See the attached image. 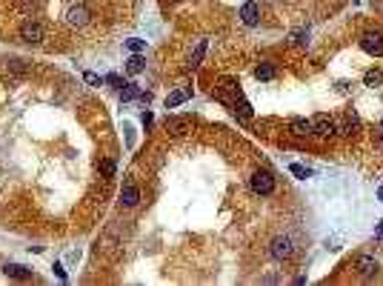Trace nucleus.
Returning <instances> with one entry per match:
<instances>
[{"mask_svg":"<svg viewBox=\"0 0 383 286\" xmlns=\"http://www.w3.org/2000/svg\"><path fill=\"white\" fill-rule=\"evenodd\" d=\"M223 92L229 95V103L234 106V112L240 115L243 120H252L255 118V112H252V106L246 103V98H243V92H240V86L234 83V80H223Z\"/></svg>","mask_w":383,"mask_h":286,"instance_id":"nucleus-1","label":"nucleus"},{"mask_svg":"<svg viewBox=\"0 0 383 286\" xmlns=\"http://www.w3.org/2000/svg\"><path fill=\"white\" fill-rule=\"evenodd\" d=\"M249 186H252L255 195H272V192H275V175L266 172V169H257L249 178Z\"/></svg>","mask_w":383,"mask_h":286,"instance_id":"nucleus-2","label":"nucleus"},{"mask_svg":"<svg viewBox=\"0 0 383 286\" xmlns=\"http://www.w3.org/2000/svg\"><path fill=\"white\" fill-rule=\"evenodd\" d=\"M269 252H272V258L275 260H289L292 255H295V246H292V237L286 235H278L275 240H272V246H269Z\"/></svg>","mask_w":383,"mask_h":286,"instance_id":"nucleus-3","label":"nucleus"},{"mask_svg":"<svg viewBox=\"0 0 383 286\" xmlns=\"http://www.w3.org/2000/svg\"><path fill=\"white\" fill-rule=\"evenodd\" d=\"M337 132V123L329 115H315L312 118V135L315 137H332Z\"/></svg>","mask_w":383,"mask_h":286,"instance_id":"nucleus-4","label":"nucleus"},{"mask_svg":"<svg viewBox=\"0 0 383 286\" xmlns=\"http://www.w3.org/2000/svg\"><path fill=\"white\" fill-rule=\"evenodd\" d=\"M360 49L366 52V54H375V57H381V54H383V34H381V32H366V34H360Z\"/></svg>","mask_w":383,"mask_h":286,"instance_id":"nucleus-5","label":"nucleus"},{"mask_svg":"<svg viewBox=\"0 0 383 286\" xmlns=\"http://www.w3.org/2000/svg\"><path fill=\"white\" fill-rule=\"evenodd\" d=\"M140 203V186L134 183V181H126L123 189H120V206H126V209H134Z\"/></svg>","mask_w":383,"mask_h":286,"instance_id":"nucleus-6","label":"nucleus"},{"mask_svg":"<svg viewBox=\"0 0 383 286\" xmlns=\"http://www.w3.org/2000/svg\"><path fill=\"white\" fill-rule=\"evenodd\" d=\"M43 34L46 32H43V26H40L37 20H26V23L20 26V40H23V43H40Z\"/></svg>","mask_w":383,"mask_h":286,"instance_id":"nucleus-7","label":"nucleus"},{"mask_svg":"<svg viewBox=\"0 0 383 286\" xmlns=\"http://www.w3.org/2000/svg\"><path fill=\"white\" fill-rule=\"evenodd\" d=\"M92 20V12H89V6L86 3H77V6H72L66 12V23L69 26H86Z\"/></svg>","mask_w":383,"mask_h":286,"instance_id":"nucleus-8","label":"nucleus"},{"mask_svg":"<svg viewBox=\"0 0 383 286\" xmlns=\"http://www.w3.org/2000/svg\"><path fill=\"white\" fill-rule=\"evenodd\" d=\"M240 20H243L246 26H257V23H260V6H257L255 0H246V3L240 6Z\"/></svg>","mask_w":383,"mask_h":286,"instance_id":"nucleus-9","label":"nucleus"},{"mask_svg":"<svg viewBox=\"0 0 383 286\" xmlns=\"http://www.w3.org/2000/svg\"><path fill=\"white\" fill-rule=\"evenodd\" d=\"M355 269L360 272L363 278H369V275H375V272L381 269V263H378V258H375V255H360V258L355 260Z\"/></svg>","mask_w":383,"mask_h":286,"instance_id":"nucleus-10","label":"nucleus"},{"mask_svg":"<svg viewBox=\"0 0 383 286\" xmlns=\"http://www.w3.org/2000/svg\"><path fill=\"white\" fill-rule=\"evenodd\" d=\"M337 132H340V135H346V137H355L357 132H360V118H357L355 112H349L346 118L337 123Z\"/></svg>","mask_w":383,"mask_h":286,"instance_id":"nucleus-11","label":"nucleus"},{"mask_svg":"<svg viewBox=\"0 0 383 286\" xmlns=\"http://www.w3.org/2000/svg\"><path fill=\"white\" fill-rule=\"evenodd\" d=\"M3 275L12 278V281H32V269H26V266H20V263H6V266H3Z\"/></svg>","mask_w":383,"mask_h":286,"instance_id":"nucleus-12","label":"nucleus"},{"mask_svg":"<svg viewBox=\"0 0 383 286\" xmlns=\"http://www.w3.org/2000/svg\"><path fill=\"white\" fill-rule=\"evenodd\" d=\"M289 129H292V135L306 137V135H312V120H306V118H295Z\"/></svg>","mask_w":383,"mask_h":286,"instance_id":"nucleus-13","label":"nucleus"},{"mask_svg":"<svg viewBox=\"0 0 383 286\" xmlns=\"http://www.w3.org/2000/svg\"><path fill=\"white\" fill-rule=\"evenodd\" d=\"M189 98H192V89H180V92H172V95L166 98V109H178V106H180V103H186Z\"/></svg>","mask_w":383,"mask_h":286,"instance_id":"nucleus-14","label":"nucleus"},{"mask_svg":"<svg viewBox=\"0 0 383 286\" xmlns=\"http://www.w3.org/2000/svg\"><path fill=\"white\" fill-rule=\"evenodd\" d=\"M166 132H172V135H183L186 129H189V120L186 118H166Z\"/></svg>","mask_w":383,"mask_h":286,"instance_id":"nucleus-15","label":"nucleus"},{"mask_svg":"<svg viewBox=\"0 0 383 286\" xmlns=\"http://www.w3.org/2000/svg\"><path fill=\"white\" fill-rule=\"evenodd\" d=\"M275 75H278V69L272 66V63H260V66H255V78H257V80H275Z\"/></svg>","mask_w":383,"mask_h":286,"instance_id":"nucleus-16","label":"nucleus"},{"mask_svg":"<svg viewBox=\"0 0 383 286\" xmlns=\"http://www.w3.org/2000/svg\"><path fill=\"white\" fill-rule=\"evenodd\" d=\"M146 69V60H143V54H132L129 60H126V72L129 75H140Z\"/></svg>","mask_w":383,"mask_h":286,"instance_id":"nucleus-17","label":"nucleus"},{"mask_svg":"<svg viewBox=\"0 0 383 286\" xmlns=\"http://www.w3.org/2000/svg\"><path fill=\"white\" fill-rule=\"evenodd\" d=\"M206 46H209L206 40H200L198 46H195V52H192V57H189V66H192V69H195V66H200V60H203V54H206Z\"/></svg>","mask_w":383,"mask_h":286,"instance_id":"nucleus-18","label":"nucleus"},{"mask_svg":"<svg viewBox=\"0 0 383 286\" xmlns=\"http://www.w3.org/2000/svg\"><path fill=\"white\" fill-rule=\"evenodd\" d=\"M134 98L140 101V89H137L134 83H123V89H120V101H134Z\"/></svg>","mask_w":383,"mask_h":286,"instance_id":"nucleus-19","label":"nucleus"},{"mask_svg":"<svg viewBox=\"0 0 383 286\" xmlns=\"http://www.w3.org/2000/svg\"><path fill=\"white\" fill-rule=\"evenodd\" d=\"M363 83L366 86H381L383 83V72L381 69H369L366 75H363Z\"/></svg>","mask_w":383,"mask_h":286,"instance_id":"nucleus-20","label":"nucleus"},{"mask_svg":"<svg viewBox=\"0 0 383 286\" xmlns=\"http://www.w3.org/2000/svg\"><path fill=\"white\" fill-rule=\"evenodd\" d=\"M126 49L134 52V54H140V52L146 49V40H143V37H129V40H126Z\"/></svg>","mask_w":383,"mask_h":286,"instance_id":"nucleus-21","label":"nucleus"},{"mask_svg":"<svg viewBox=\"0 0 383 286\" xmlns=\"http://www.w3.org/2000/svg\"><path fill=\"white\" fill-rule=\"evenodd\" d=\"M98 169L103 172V178H115V172H117L115 160H109V157H106V160H100V163H98Z\"/></svg>","mask_w":383,"mask_h":286,"instance_id":"nucleus-22","label":"nucleus"},{"mask_svg":"<svg viewBox=\"0 0 383 286\" xmlns=\"http://www.w3.org/2000/svg\"><path fill=\"white\" fill-rule=\"evenodd\" d=\"M292 37V43H298V46H306L309 43V29H295V32L289 34Z\"/></svg>","mask_w":383,"mask_h":286,"instance_id":"nucleus-23","label":"nucleus"},{"mask_svg":"<svg viewBox=\"0 0 383 286\" xmlns=\"http://www.w3.org/2000/svg\"><path fill=\"white\" fill-rule=\"evenodd\" d=\"M289 172H292V175H295V178H300V181H306V178H309V175H312V169L300 166V163H292V166H289Z\"/></svg>","mask_w":383,"mask_h":286,"instance_id":"nucleus-24","label":"nucleus"},{"mask_svg":"<svg viewBox=\"0 0 383 286\" xmlns=\"http://www.w3.org/2000/svg\"><path fill=\"white\" fill-rule=\"evenodd\" d=\"M83 80H86L89 86H100V83H103V78H100V75H95V72H86Z\"/></svg>","mask_w":383,"mask_h":286,"instance_id":"nucleus-25","label":"nucleus"},{"mask_svg":"<svg viewBox=\"0 0 383 286\" xmlns=\"http://www.w3.org/2000/svg\"><path fill=\"white\" fill-rule=\"evenodd\" d=\"M51 269H54V275H57V278H60V281H66V269H63V263H54V266H51Z\"/></svg>","mask_w":383,"mask_h":286,"instance_id":"nucleus-26","label":"nucleus"},{"mask_svg":"<svg viewBox=\"0 0 383 286\" xmlns=\"http://www.w3.org/2000/svg\"><path fill=\"white\" fill-rule=\"evenodd\" d=\"M381 201H383V189H381Z\"/></svg>","mask_w":383,"mask_h":286,"instance_id":"nucleus-27","label":"nucleus"},{"mask_svg":"<svg viewBox=\"0 0 383 286\" xmlns=\"http://www.w3.org/2000/svg\"><path fill=\"white\" fill-rule=\"evenodd\" d=\"M381 132H383V120H381Z\"/></svg>","mask_w":383,"mask_h":286,"instance_id":"nucleus-28","label":"nucleus"}]
</instances>
